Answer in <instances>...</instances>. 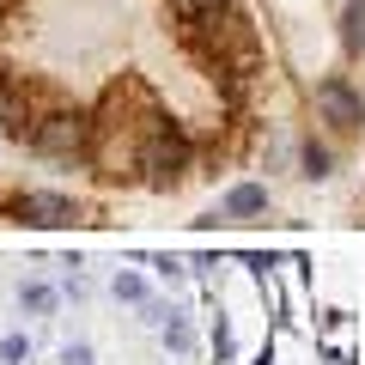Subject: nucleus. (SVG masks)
Wrapping results in <instances>:
<instances>
[{
	"instance_id": "nucleus-11",
	"label": "nucleus",
	"mask_w": 365,
	"mask_h": 365,
	"mask_svg": "<svg viewBox=\"0 0 365 365\" xmlns=\"http://www.w3.org/2000/svg\"><path fill=\"white\" fill-rule=\"evenodd\" d=\"M0 359H6V365H25L31 359V341L25 335H6V341H0Z\"/></svg>"
},
{
	"instance_id": "nucleus-16",
	"label": "nucleus",
	"mask_w": 365,
	"mask_h": 365,
	"mask_svg": "<svg viewBox=\"0 0 365 365\" xmlns=\"http://www.w3.org/2000/svg\"><path fill=\"white\" fill-rule=\"evenodd\" d=\"M6 6H13V0H6Z\"/></svg>"
},
{
	"instance_id": "nucleus-9",
	"label": "nucleus",
	"mask_w": 365,
	"mask_h": 365,
	"mask_svg": "<svg viewBox=\"0 0 365 365\" xmlns=\"http://www.w3.org/2000/svg\"><path fill=\"white\" fill-rule=\"evenodd\" d=\"M232 0H170V13H177V25L189 31V25H207V19H220Z\"/></svg>"
},
{
	"instance_id": "nucleus-10",
	"label": "nucleus",
	"mask_w": 365,
	"mask_h": 365,
	"mask_svg": "<svg viewBox=\"0 0 365 365\" xmlns=\"http://www.w3.org/2000/svg\"><path fill=\"white\" fill-rule=\"evenodd\" d=\"M116 299L140 304V299H146V280H140V274H116Z\"/></svg>"
},
{
	"instance_id": "nucleus-13",
	"label": "nucleus",
	"mask_w": 365,
	"mask_h": 365,
	"mask_svg": "<svg viewBox=\"0 0 365 365\" xmlns=\"http://www.w3.org/2000/svg\"><path fill=\"white\" fill-rule=\"evenodd\" d=\"M165 341H170V347H189V329L177 323V311H170V323H165Z\"/></svg>"
},
{
	"instance_id": "nucleus-7",
	"label": "nucleus",
	"mask_w": 365,
	"mask_h": 365,
	"mask_svg": "<svg viewBox=\"0 0 365 365\" xmlns=\"http://www.w3.org/2000/svg\"><path fill=\"white\" fill-rule=\"evenodd\" d=\"M256 213H268V189L262 182H237L225 195V220H256Z\"/></svg>"
},
{
	"instance_id": "nucleus-5",
	"label": "nucleus",
	"mask_w": 365,
	"mask_h": 365,
	"mask_svg": "<svg viewBox=\"0 0 365 365\" xmlns=\"http://www.w3.org/2000/svg\"><path fill=\"white\" fill-rule=\"evenodd\" d=\"M13 213L25 225H73L79 220V201L49 195V189H31V195H13Z\"/></svg>"
},
{
	"instance_id": "nucleus-12",
	"label": "nucleus",
	"mask_w": 365,
	"mask_h": 365,
	"mask_svg": "<svg viewBox=\"0 0 365 365\" xmlns=\"http://www.w3.org/2000/svg\"><path fill=\"white\" fill-rule=\"evenodd\" d=\"M49 304H55L49 287H25V311H49Z\"/></svg>"
},
{
	"instance_id": "nucleus-1",
	"label": "nucleus",
	"mask_w": 365,
	"mask_h": 365,
	"mask_svg": "<svg viewBox=\"0 0 365 365\" xmlns=\"http://www.w3.org/2000/svg\"><path fill=\"white\" fill-rule=\"evenodd\" d=\"M165 122V104L153 98L146 79H122L104 91V104L91 110V165L104 182H134L140 177V153L153 128Z\"/></svg>"
},
{
	"instance_id": "nucleus-2",
	"label": "nucleus",
	"mask_w": 365,
	"mask_h": 365,
	"mask_svg": "<svg viewBox=\"0 0 365 365\" xmlns=\"http://www.w3.org/2000/svg\"><path fill=\"white\" fill-rule=\"evenodd\" d=\"M31 153L55 158V165H91V116L49 104L37 116V128H31Z\"/></svg>"
},
{
	"instance_id": "nucleus-6",
	"label": "nucleus",
	"mask_w": 365,
	"mask_h": 365,
	"mask_svg": "<svg viewBox=\"0 0 365 365\" xmlns=\"http://www.w3.org/2000/svg\"><path fill=\"white\" fill-rule=\"evenodd\" d=\"M341 55H347V61L365 55V0H347V6H341Z\"/></svg>"
},
{
	"instance_id": "nucleus-14",
	"label": "nucleus",
	"mask_w": 365,
	"mask_h": 365,
	"mask_svg": "<svg viewBox=\"0 0 365 365\" xmlns=\"http://www.w3.org/2000/svg\"><path fill=\"white\" fill-rule=\"evenodd\" d=\"M61 365H91V347H86V341H73V347L61 353Z\"/></svg>"
},
{
	"instance_id": "nucleus-4",
	"label": "nucleus",
	"mask_w": 365,
	"mask_h": 365,
	"mask_svg": "<svg viewBox=\"0 0 365 365\" xmlns=\"http://www.w3.org/2000/svg\"><path fill=\"white\" fill-rule=\"evenodd\" d=\"M311 104H317V122H323L329 134H341V140L365 128V91L353 86L347 73H323L311 86Z\"/></svg>"
},
{
	"instance_id": "nucleus-15",
	"label": "nucleus",
	"mask_w": 365,
	"mask_h": 365,
	"mask_svg": "<svg viewBox=\"0 0 365 365\" xmlns=\"http://www.w3.org/2000/svg\"><path fill=\"white\" fill-rule=\"evenodd\" d=\"M0 13H6V0H0Z\"/></svg>"
},
{
	"instance_id": "nucleus-8",
	"label": "nucleus",
	"mask_w": 365,
	"mask_h": 365,
	"mask_svg": "<svg viewBox=\"0 0 365 365\" xmlns=\"http://www.w3.org/2000/svg\"><path fill=\"white\" fill-rule=\"evenodd\" d=\"M299 170H304V177H311V182L335 177V153H329V146H323V140H317V134H311V140L299 146Z\"/></svg>"
},
{
	"instance_id": "nucleus-3",
	"label": "nucleus",
	"mask_w": 365,
	"mask_h": 365,
	"mask_svg": "<svg viewBox=\"0 0 365 365\" xmlns=\"http://www.w3.org/2000/svg\"><path fill=\"white\" fill-rule=\"evenodd\" d=\"M189 165H195V140L165 116L153 128V140H146V153H140V182L146 189H177L189 177Z\"/></svg>"
}]
</instances>
